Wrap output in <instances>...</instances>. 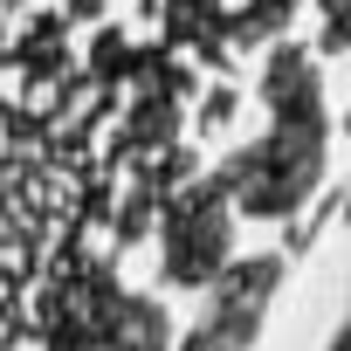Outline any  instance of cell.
I'll list each match as a JSON object with an SVG mask.
<instances>
[{
	"instance_id": "6da1fadb",
	"label": "cell",
	"mask_w": 351,
	"mask_h": 351,
	"mask_svg": "<svg viewBox=\"0 0 351 351\" xmlns=\"http://www.w3.org/2000/svg\"><path fill=\"white\" fill-rule=\"evenodd\" d=\"M165 234H172V276H180V282H200L221 262V207L207 193H193V200L172 207V228Z\"/></svg>"
}]
</instances>
